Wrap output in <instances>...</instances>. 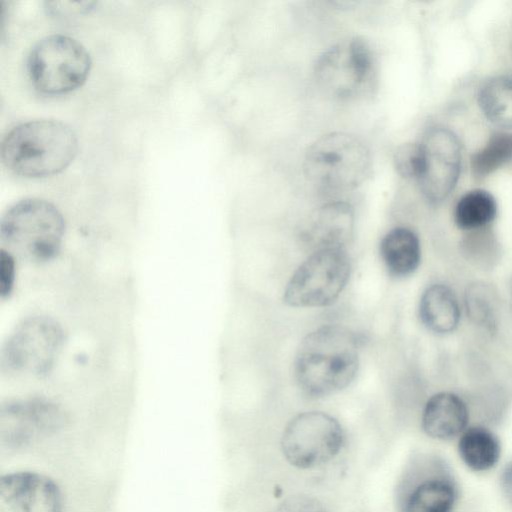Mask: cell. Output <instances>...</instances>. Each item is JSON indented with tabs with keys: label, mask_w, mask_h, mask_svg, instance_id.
Returning a JSON list of instances; mask_svg holds the SVG:
<instances>
[{
	"label": "cell",
	"mask_w": 512,
	"mask_h": 512,
	"mask_svg": "<svg viewBox=\"0 0 512 512\" xmlns=\"http://www.w3.org/2000/svg\"><path fill=\"white\" fill-rule=\"evenodd\" d=\"M359 367V339L349 328L323 325L307 334L294 360L300 390L314 398L337 393L355 378Z\"/></svg>",
	"instance_id": "1"
},
{
	"label": "cell",
	"mask_w": 512,
	"mask_h": 512,
	"mask_svg": "<svg viewBox=\"0 0 512 512\" xmlns=\"http://www.w3.org/2000/svg\"><path fill=\"white\" fill-rule=\"evenodd\" d=\"M1 159L12 173L43 178L65 170L78 152V139L66 123L36 119L13 127L1 143Z\"/></svg>",
	"instance_id": "2"
},
{
	"label": "cell",
	"mask_w": 512,
	"mask_h": 512,
	"mask_svg": "<svg viewBox=\"0 0 512 512\" xmlns=\"http://www.w3.org/2000/svg\"><path fill=\"white\" fill-rule=\"evenodd\" d=\"M64 235L63 215L55 205L40 198L15 202L0 220L2 249L30 262L42 263L55 258Z\"/></svg>",
	"instance_id": "3"
},
{
	"label": "cell",
	"mask_w": 512,
	"mask_h": 512,
	"mask_svg": "<svg viewBox=\"0 0 512 512\" xmlns=\"http://www.w3.org/2000/svg\"><path fill=\"white\" fill-rule=\"evenodd\" d=\"M460 478L449 459L435 451H417L408 460L396 488L398 512H458Z\"/></svg>",
	"instance_id": "4"
},
{
	"label": "cell",
	"mask_w": 512,
	"mask_h": 512,
	"mask_svg": "<svg viewBox=\"0 0 512 512\" xmlns=\"http://www.w3.org/2000/svg\"><path fill=\"white\" fill-rule=\"evenodd\" d=\"M372 168L368 146L357 136L333 132L321 136L307 149L303 172L317 190L335 194L351 191L361 185Z\"/></svg>",
	"instance_id": "5"
},
{
	"label": "cell",
	"mask_w": 512,
	"mask_h": 512,
	"mask_svg": "<svg viewBox=\"0 0 512 512\" xmlns=\"http://www.w3.org/2000/svg\"><path fill=\"white\" fill-rule=\"evenodd\" d=\"M318 86L333 99L356 101L370 96L377 84V63L370 45L352 37L330 47L317 59Z\"/></svg>",
	"instance_id": "6"
},
{
	"label": "cell",
	"mask_w": 512,
	"mask_h": 512,
	"mask_svg": "<svg viewBox=\"0 0 512 512\" xmlns=\"http://www.w3.org/2000/svg\"><path fill=\"white\" fill-rule=\"evenodd\" d=\"M65 343L61 324L48 315H31L19 321L0 352L4 371L17 376L43 377L57 362Z\"/></svg>",
	"instance_id": "7"
},
{
	"label": "cell",
	"mask_w": 512,
	"mask_h": 512,
	"mask_svg": "<svg viewBox=\"0 0 512 512\" xmlns=\"http://www.w3.org/2000/svg\"><path fill=\"white\" fill-rule=\"evenodd\" d=\"M91 57L76 39L50 35L30 50L27 71L34 88L44 95L58 96L81 87L91 70Z\"/></svg>",
	"instance_id": "8"
},
{
	"label": "cell",
	"mask_w": 512,
	"mask_h": 512,
	"mask_svg": "<svg viewBox=\"0 0 512 512\" xmlns=\"http://www.w3.org/2000/svg\"><path fill=\"white\" fill-rule=\"evenodd\" d=\"M351 263L344 248L312 252L296 269L284 290L283 300L292 307H324L345 289Z\"/></svg>",
	"instance_id": "9"
},
{
	"label": "cell",
	"mask_w": 512,
	"mask_h": 512,
	"mask_svg": "<svg viewBox=\"0 0 512 512\" xmlns=\"http://www.w3.org/2000/svg\"><path fill=\"white\" fill-rule=\"evenodd\" d=\"M345 433L341 424L322 411H306L286 425L281 436V450L289 464L311 469L328 463L342 450Z\"/></svg>",
	"instance_id": "10"
},
{
	"label": "cell",
	"mask_w": 512,
	"mask_h": 512,
	"mask_svg": "<svg viewBox=\"0 0 512 512\" xmlns=\"http://www.w3.org/2000/svg\"><path fill=\"white\" fill-rule=\"evenodd\" d=\"M65 408L44 396L14 398L0 406V442L25 449L61 432L68 424Z\"/></svg>",
	"instance_id": "11"
},
{
	"label": "cell",
	"mask_w": 512,
	"mask_h": 512,
	"mask_svg": "<svg viewBox=\"0 0 512 512\" xmlns=\"http://www.w3.org/2000/svg\"><path fill=\"white\" fill-rule=\"evenodd\" d=\"M420 144L423 169L417 182L428 201L440 203L451 194L459 179L460 142L451 130L436 126L426 131Z\"/></svg>",
	"instance_id": "12"
},
{
	"label": "cell",
	"mask_w": 512,
	"mask_h": 512,
	"mask_svg": "<svg viewBox=\"0 0 512 512\" xmlns=\"http://www.w3.org/2000/svg\"><path fill=\"white\" fill-rule=\"evenodd\" d=\"M63 507L60 486L43 472L18 469L0 477V512H63Z\"/></svg>",
	"instance_id": "13"
},
{
	"label": "cell",
	"mask_w": 512,
	"mask_h": 512,
	"mask_svg": "<svg viewBox=\"0 0 512 512\" xmlns=\"http://www.w3.org/2000/svg\"><path fill=\"white\" fill-rule=\"evenodd\" d=\"M355 229L353 206L342 200L330 201L317 207L300 230V241L308 250L344 248Z\"/></svg>",
	"instance_id": "14"
},
{
	"label": "cell",
	"mask_w": 512,
	"mask_h": 512,
	"mask_svg": "<svg viewBox=\"0 0 512 512\" xmlns=\"http://www.w3.org/2000/svg\"><path fill=\"white\" fill-rule=\"evenodd\" d=\"M472 425L475 423L468 402L452 391H440L431 395L421 411L422 432L437 442H455Z\"/></svg>",
	"instance_id": "15"
},
{
	"label": "cell",
	"mask_w": 512,
	"mask_h": 512,
	"mask_svg": "<svg viewBox=\"0 0 512 512\" xmlns=\"http://www.w3.org/2000/svg\"><path fill=\"white\" fill-rule=\"evenodd\" d=\"M454 443L460 462L472 473H490L501 462L503 444L498 433L489 425L470 426Z\"/></svg>",
	"instance_id": "16"
},
{
	"label": "cell",
	"mask_w": 512,
	"mask_h": 512,
	"mask_svg": "<svg viewBox=\"0 0 512 512\" xmlns=\"http://www.w3.org/2000/svg\"><path fill=\"white\" fill-rule=\"evenodd\" d=\"M419 317L422 324L434 334L454 332L461 318V307L454 291L441 283L428 286L419 301Z\"/></svg>",
	"instance_id": "17"
},
{
	"label": "cell",
	"mask_w": 512,
	"mask_h": 512,
	"mask_svg": "<svg viewBox=\"0 0 512 512\" xmlns=\"http://www.w3.org/2000/svg\"><path fill=\"white\" fill-rule=\"evenodd\" d=\"M379 251L388 273L395 278L413 274L421 261L420 240L407 227H396L387 232L380 242Z\"/></svg>",
	"instance_id": "18"
},
{
	"label": "cell",
	"mask_w": 512,
	"mask_h": 512,
	"mask_svg": "<svg viewBox=\"0 0 512 512\" xmlns=\"http://www.w3.org/2000/svg\"><path fill=\"white\" fill-rule=\"evenodd\" d=\"M497 215L495 197L483 189L464 194L454 208V222L463 231H478L494 221Z\"/></svg>",
	"instance_id": "19"
},
{
	"label": "cell",
	"mask_w": 512,
	"mask_h": 512,
	"mask_svg": "<svg viewBox=\"0 0 512 512\" xmlns=\"http://www.w3.org/2000/svg\"><path fill=\"white\" fill-rule=\"evenodd\" d=\"M478 103L490 122L512 129V76H498L487 81L479 91Z\"/></svg>",
	"instance_id": "20"
},
{
	"label": "cell",
	"mask_w": 512,
	"mask_h": 512,
	"mask_svg": "<svg viewBox=\"0 0 512 512\" xmlns=\"http://www.w3.org/2000/svg\"><path fill=\"white\" fill-rule=\"evenodd\" d=\"M464 306L471 322L488 332L496 331L500 307L492 286L483 282L468 285L464 293Z\"/></svg>",
	"instance_id": "21"
},
{
	"label": "cell",
	"mask_w": 512,
	"mask_h": 512,
	"mask_svg": "<svg viewBox=\"0 0 512 512\" xmlns=\"http://www.w3.org/2000/svg\"><path fill=\"white\" fill-rule=\"evenodd\" d=\"M512 162V133L496 132L484 147L471 156V172L481 180Z\"/></svg>",
	"instance_id": "22"
},
{
	"label": "cell",
	"mask_w": 512,
	"mask_h": 512,
	"mask_svg": "<svg viewBox=\"0 0 512 512\" xmlns=\"http://www.w3.org/2000/svg\"><path fill=\"white\" fill-rule=\"evenodd\" d=\"M394 165L398 173L405 178L415 179L423 169V150L420 143H406L394 152Z\"/></svg>",
	"instance_id": "23"
},
{
	"label": "cell",
	"mask_w": 512,
	"mask_h": 512,
	"mask_svg": "<svg viewBox=\"0 0 512 512\" xmlns=\"http://www.w3.org/2000/svg\"><path fill=\"white\" fill-rule=\"evenodd\" d=\"M272 512H328L316 497L295 494L283 500Z\"/></svg>",
	"instance_id": "24"
},
{
	"label": "cell",
	"mask_w": 512,
	"mask_h": 512,
	"mask_svg": "<svg viewBox=\"0 0 512 512\" xmlns=\"http://www.w3.org/2000/svg\"><path fill=\"white\" fill-rule=\"evenodd\" d=\"M95 5L96 2L92 1H49L46 2V9L52 16L57 18H68L88 13Z\"/></svg>",
	"instance_id": "25"
},
{
	"label": "cell",
	"mask_w": 512,
	"mask_h": 512,
	"mask_svg": "<svg viewBox=\"0 0 512 512\" xmlns=\"http://www.w3.org/2000/svg\"><path fill=\"white\" fill-rule=\"evenodd\" d=\"M15 281V257L8 251H0V295L11 293Z\"/></svg>",
	"instance_id": "26"
},
{
	"label": "cell",
	"mask_w": 512,
	"mask_h": 512,
	"mask_svg": "<svg viewBox=\"0 0 512 512\" xmlns=\"http://www.w3.org/2000/svg\"><path fill=\"white\" fill-rule=\"evenodd\" d=\"M498 488L505 503L512 509V458L499 471Z\"/></svg>",
	"instance_id": "27"
},
{
	"label": "cell",
	"mask_w": 512,
	"mask_h": 512,
	"mask_svg": "<svg viewBox=\"0 0 512 512\" xmlns=\"http://www.w3.org/2000/svg\"><path fill=\"white\" fill-rule=\"evenodd\" d=\"M511 288H512V285H511Z\"/></svg>",
	"instance_id": "28"
}]
</instances>
